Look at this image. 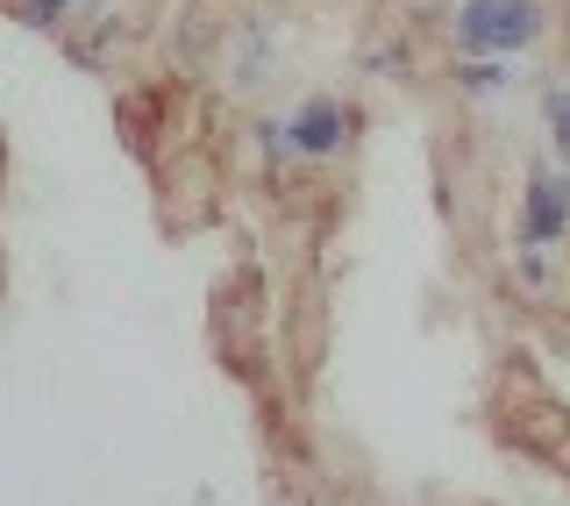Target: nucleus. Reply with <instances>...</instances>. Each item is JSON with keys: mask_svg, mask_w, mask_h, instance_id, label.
<instances>
[{"mask_svg": "<svg viewBox=\"0 0 570 506\" xmlns=\"http://www.w3.org/2000/svg\"><path fill=\"white\" fill-rule=\"evenodd\" d=\"M350 136H356V107L343 94H307L299 107H272V115H257V129H249V143L264 150L272 172L335 165V157L350 150Z\"/></svg>", "mask_w": 570, "mask_h": 506, "instance_id": "obj_1", "label": "nucleus"}, {"mask_svg": "<svg viewBox=\"0 0 570 506\" xmlns=\"http://www.w3.org/2000/svg\"><path fill=\"white\" fill-rule=\"evenodd\" d=\"M450 36L463 58H528L549 36V8L542 0H456Z\"/></svg>", "mask_w": 570, "mask_h": 506, "instance_id": "obj_2", "label": "nucleus"}, {"mask_svg": "<svg viewBox=\"0 0 570 506\" xmlns=\"http://www.w3.org/2000/svg\"><path fill=\"white\" fill-rule=\"evenodd\" d=\"M570 236V165H534L513 214V250H557Z\"/></svg>", "mask_w": 570, "mask_h": 506, "instance_id": "obj_3", "label": "nucleus"}, {"mask_svg": "<svg viewBox=\"0 0 570 506\" xmlns=\"http://www.w3.org/2000/svg\"><path fill=\"white\" fill-rule=\"evenodd\" d=\"M285 71V36L272 22H243L236 36H228V65H222V79H228V94L236 100H257L264 86H272Z\"/></svg>", "mask_w": 570, "mask_h": 506, "instance_id": "obj_4", "label": "nucleus"}, {"mask_svg": "<svg viewBox=\"0 0 570 506\" xmlns=\"http://www.w3.org/2000/svg\"><path fill=\"white\" fill-rule=\"evenodd\" d=\"M456 86L471 100H499L513 86V58H456Z\"/></svg>", "mask_w": 570, "mask_h": 506, "instance_id": "obj_5", "label": "nucleus"}, {"mask_svg": "<svg viewBox=\"0 0 570 506\" xmlns=\"http://www.w3.org/2000/svg\"><path fill=\"white\" fill-rule=\"evenodd\" d=\"M542 136H549V150H557V165H570V86L563 79L542 86Z\"/></svg>", "mask_w": 570, "mask_h": 506, "instance_id": "obj_6", "label": "nucleus"}, {"mask_svg": "<svg viewBox=\"0 0 570 506\" xmlns=\"http://www.w3.org/2000/svg\"><path fill=\"white\" fill-rule=\"evenodd\" d=\"M71 14H86V0H14V22H22V29H43V36H58Z\"/></svg>", "mask_w": 570, "mask_h": 506, "instance_id": "obj_7", "label": "nucleus"}, {"mask_svg": "<svg viewBox=\"0 0 570 506\" xmlns=\"http://www.w3.org/2000/svg\"><path fill=\"white\" fill-rule=\"evenodd\" d=\"M513 264H521L528 293H549V285H557V271H549V250H513Z\"/></svg>", "mask_w": 570, "mask_h": 506, "instance_id": "obj_8", "label": "nucleus"}, {"mask_svg": "<svg viewBox=\"0 0 570 506\" xmlns=\"http://www.w3.org/2000/svg\"><path fill=\"white\" fill-rule=\"evenodd\" d=\"M100 8H107V0H86V14H100Z\"/></svg>", "mask_w": 570, "mask_h": 506, "instance_id": "obj_9", "label": "nucleus"}, {"mask_svg": "<svg viewBox=\"0 0 570 506\" xmlns=\"http://www.w3.org/2000/svg\"><path fill=\"white\" fill-rule=\"evenodd\" d=\"M414 8H421V0H414Z\"/></svg>", "mask_w": 570, "mask_h": 506, "instance_id": "obj_10", "label": "nucleus"}]
</instances>
